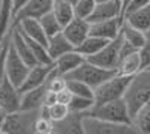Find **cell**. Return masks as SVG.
Returning a JSON list of instances; mask_svg holds the SVG:
<instances>
[{
  "label": "cell",
  "mask_w": 150,
  "mask_h": 134,
  "mask_svg": "<svg viewBox=\"0 0 150 134\" xmlns=\"http://www.w3.org/2000/svg\"><path fill=\"white\" fill-rule=\"evenodd\" d=\"M120 24H122V21H120L119 17L90 23L89 35L98 36V38H102V39H107V41L114 39L120 32Z\"/></svg>",
  "instance_id": "7c38bea8"
},
{
  "label": "cell",
  "mask_w": 150,
  "mask_h": 134,
  "mask_svg": "<svg viewBox=\"0 0 150 134\" xmlns=\"http://www.w3.org/2000/svg\"><path fill=\"white\" fill-rule=\"evenodd\" d=\"M29 2V0H12V5H14V17H15V14H17V12L24 6V5H26Z\"/></svg>",
  "instance_id": "74e56055"
},
{
  "label": "cell",
  "mask_w": 150,
  "mask_h": 134,
  "mask_svg": "<svg viewBox=\"0 0 150 134\" xmlns=\"http://www.w3.org/2000/svg\"><path fill=\"white\" fill-rule=\"evenodd\" d=\"M53 69H54V63H36V65L30 66L26 74V78L23 80L21 86L18 88L20 92H26L29 89L45 84L47 78L53 72Z\"/></svg>",
  "instance_id": "9c48e42d"
},
{
  "label": "cell",
  "mask_w": 150,
  "mask_h": 134,
  "mask_svg": "<svg viewBox=\"0 0 150 134\" xmlns=\"http://www.w3.org/2000/svg\"><path fill=\"white\" fill-rule=\"evenodd\" d=\"M29 68L30 66L17 54V51L14 50V47L11 45L9 38H8V47H6V53H5V74H6V78L12 84H15L17 88H20L23 80L26 78Z\"/></svg>",
  "instance_id": "52a82bcc"
},
{
  "label": "cell",
  "mask_w": 150,
  "mask_h": 134,
  "mask_svg": "<svg viewBox=\"0 0 150 134\" xmlns=\"http://www.w3.org/2000/svg\"><path fill=\"white\" fill-rule=\"evenodd\" d=\"M20 103H21V92L20 89L12 84L6 77L0 83V107L6 113L20 110Z\"/></svg>",
  "instance_id": "30bf717a"
},
{
  "label": "cell",
  "mask_w": 150,
  "mask_h": 134,
  "mask_svg": "<svg viewBox=\"0 0 150 134\" xmlns=\"http://www.w3.org/2000/svg\"><path fill=\"white\" fill-rule=\"evenodd\" d=\"M74 48L75 47L66 39V36L62 32L50 36L48 42H47V51H48V54H50V57H51L53 62L57 57H60L62 54H65L68 51H72Z\"/></svg>",
  "instance_id": "e0dca14e"
},
{
  "label": "cell",
  "mask_w": 150,
  "mask_h": 134,
  "mask_svg": "<svg viewBox=\"0 0 150 134\" xmlns=\"http://www.w3.org/2000/svg\"><path fill=\"white\" fill-rule=\"evenodd\" d=\"M38 20H39L41 27L44 29V32H45V35L48 36V38L53 36V35H56V33H59V32H62V29H63L51 11L47 12V14H44L41 18H38Z\"/></svg>",
  "instance_id": "4316f807"
},
{
  "label": "cell",
  "mask_w": 150,
  "mask_h": 134,
  "mask_svg": "<svg viewBox=\"0 0 150 134\" xmlns=\"http://www.w3.org/2000/svg\"><path fill=\"white\" fill-rule=\"evenodd\" d=\"M12 26H14L12 0H0V42L9 35Z\"/></svg>",
  "instance_id": "44dd1931"
},
{
  "label": "cell",
  "mask_w": 150,
  "mask_h": 134,
  "mask_svg": "<svg viewBox=\"0 0 150 134\" xmlns=\"http://www.w3.org/2000/svg\"><path fill=\"white\" fill-rule=\"evenodd\" d=\"M39 116V110H15L6 115L0 128V134H33L35 120Z\"/></svg>",
  "instance_id": "7a4b0ae2"
},
{
  "label": "cell",
  "mask_w": 150,
  "mask_h": 134,
  "mask_svg": "<svg viewBox=\"0 0 150 134\" xmlns=\"http://www.w3.org/2000/svg\"><path fill=\"white\" fill-rule=\"evenodd\" d=\"M147 69H150V68H147Z\"/></svg>",
  "instance_id": "f6af8a7d"
},
{
  "label": "cell",
  "mask_w": 150,
  "mask_h": 134,
  "mask_svg": "<svg viewBox=\"0 0 150 134\" xmlns=\"http://www.w3.org/2000/svg\"><path fill=\"white\" fill-rule=\"evenodd\" d=\"M8 38H9V35L5 38L3 48H2V51H0V83H2L3 78L6 77V74H5V53H6V47H8Z\"/></svg>",
  "instance_id": "8d00e7d4"
},
{
  "label": "cell",
  "mask_w": 150,
  "mask_h": 134,
  "mask_svg": "<svg viewBox=\"0 0 150 134\" xmlns=\"http://www.w3.org/2000/svg\"><path fill=\"white\" fill-rule=\"evenodd\" d=\"M146 41H149V42H150V29L146 32Z\"/></svg>",
  "instance_id": "ab89813d"
},
{
  "label": "cell",
  "mask_w": 150,
  "mask_h": 134,
  "mask_svg": "<svg viewBox=\"0 0 150 134\" xmlns=\"http://www.w3.org/2000/svg\"><path fill=\"white\" fill-rule=\"evenodd\" d=\"M95 6H96L95 0H77L74 3V14L75 17L87 20L89 15L92 14V11L95 9Z\"/></svg>",
  "instance_id": "4dcf8cb0"
},
{
  "label": "cell",
  "mask_w": 150,
  "mask_h": 134,
  "mask_svg": "<svg viewBox=\"0 0 150 134\" xmlns=\"http://www.w3.org/2000/svg\"><path fill=\"white\" fill-rule=\"evenodd\" d=\"M114 2H116V3L119 5V8H120V0H114Z\"/></svg>",
  "instance_id": "ee69618b"
},
{
  "label": "cell",
  "mask_w": 150,
  "mask_h": 134,
  "mask_svg": "<svg viewBox=\"0 0 150 134\" xmlns=\"http://www.w3.org/2000/svg\"><path fill=\"white\" fill-rule=\"evenodd\" d=\"M14 26L17 29H20V32L24 33L27 38L47 45L48 36L45 35L44 29L41 27V23H39V20H38V18H30V17L29 18H21V20H18L14 24Z\"/></svg>",
  "instance_id": "5bb4252c"
},
{
  "label": "cell",
  "mask_w": 150,
  "mask_h": 134,
  "mask_svg": "<svg viewBox=\"0 0 150 134\" xmlns=\"http://www.w3.org/2000/svg\"><path fill=\"white\" fill-rule=\"evenodd\" d=\"M138 71H141L138 50L134 51V53H129L126 56H123V57H120L119 63L116 66V74L125 76V77H132Z\"/></svg>",
  "instance_id": "7402d4cb"
},
{
  "label": "cell",
  "mask_w": 150,
  "mask_h": 134,
  "mask_svg": "<svg viewBox=\"0 0 150 134\" xmlns=\"http://www.w3.org/2000/svg\"><path fill=\"white\" fill-rule=\"evenodd\" d=\"M120 45H122V35L119 32V35L114 39H110L96 54L87 57V60L101 68L116 69L119 60H120Z\"/></svg>",
  "instance_id": "ba28073f"
},
{
  "label": "cell",
  "mask_w": 150,
  "mask_h": 134,
  "mask_svg": "<svg viewBox=\"0 0 150 134\" xmlns=\"http://www.w3.org/2000/svg\"><path fill=\"white\" fill-rule=\"evenodd\" d=\"M3 41H5V39H3ZM3 41L0 42V51H2V48H3Z\"/></svg>",
  "instance_id": "b9f144b4"
},
{
  "label": "cell",
  "mask_w": 150,
  "mask_h": 134,
  "mask_svg": "<svg viewBox=\"0 0 150 134\" xmlns=\"http://www.w3.org/2000/svg\"><path fill=\"white\" fill-rule=\"evenodd\" d=\"M122 98L128 107L131 118L140 107L150 103V69H141L129 78Z\"/></svg>",
  "instance_id": "6da1fadb"
},
{
  "label": "cell",
  "mask_w": 150,
  "mask_h": 134,
  "mask_svg": "<svg viewBox=\"0 0 150 134\" xmlns=\"http://www.w3.org/2000/svg\"><path fill=\"white\" fill-rule=\"evenodd\" d=\"M129 78L131 77L114 74L108 80H105L104 83H101L98 88L93 89L95 104H102V103H107V101L122 98L123 93H125V89H126L128 83H129Z\"/></svg>",
  "instance_id": "8992f818"
},
{
  "label": "cell",
  "mask_w": 150,
  "mask_h": 134,
  "mask_svg": "<svg viewBox=\"0 0 150 134\" xmlns=\"http://www.w3.org/2000/svg\"><path fill=\"white\" fill-rule=\"evenodd\" d=\"M96 3H101V2H107V0H95Z\"/></svg>",
  "instance_id": "7bdbcfd3"
},
{
  "label": "cell",
  "mask_w": 150,
  "mask_h": 134,
  "mask_svg": "<svg viewBox=\"0 0 150 134\" xmlns=\"http://www.w3.org/2000/svg\"><path fill=\"white\" fill-rule=\"evenodd\" d=\"M86 115L99 118L104 120H110V122H117V124H131V115L126 104H125L123 98L107 101L102 104H93Z\"/></svg>",
  "instance_id": "3957f363"
},
{
  "label": "cell",
  "mask_w": 150,
  "mask_h": 134,
  "mask_svg": "<svg viewBox=\"0 0 150 134\" xmlns=\"http://www.w3.org/2000/svg\"><path fill=\"white\" fill-rule=\"evenodd\" d=\"M6 112L3 110L2 107H0V128H2V125H3V122H5V118H6Z\"/></svg>",
  "instance_id": "f35d334b"
},
{
  "label": "cell",
  "mask_w": 150,
  "mask_h": 134,
  "mask_svg": "<svg viewBox=\"0 0 150 134\" xmlns=\"http://www.w3.org/2000/svg\"><path fill=\"white\" fill-rule=\"evenodd\" d=\"M131 124L140 134H150V103L144 104L131 118Z\"/></svg>",
  "instance_id": "603a6c76"
},
{
  "label": "cell",
  "mask_w": 150,
  "mask_h": 134,
  "mask_svg": "<svg viewBox=\"0 0 150 134\" xmlns=\"http://www.w3.org/2000/svg\"><path fill=\"white\" fill-rule=\"evenodd\" d=\"M83 116L84 113L69 112L66 118L54 122V134H84Z\"/></svg>",
  "instance_id": "2e32d148"
},
{
  "label": "cell",
  "mask_w": 150,
  "mask_h": 134,
  "mask_svg": "<svg viewBox=\"0 0 150 134\" xmlns=\"http://www.w3.org/2000/svg\"><path fill=\"white\" fill-rule=\"evenodd\" d=\"M120 35H122L123 41H126L128 44L135 47L137 50L146 42V33L135 29L134 26H131L126 21H122V24H120Z\"/></svg>",
  "instance_id": "cb8c5ba5"
},
{
  "label": "cell",
  "mask_w": 150,
  "mask_h": 134,
  "mask_svg": "<svg viewBox=\"0 0 150 134\" xmlns=\"http://www.w3.org/2000/svg\"><path fill=\"white\" fill-rule=\"evenodd\" d=\"M65 2H69V3H72V5H74L75 2H77V0H65Z\"/></svg>",
  "instance_id": "60d3db41"
},
{
  "label": "cell",
  "mask_w": 150,
  "mask_h": 134,
  "mask_svg": "<svg viewBox=\"0 0 150 134\" xmlns=\"http://www.w3.org/2000/svg\"><path fill=\"white\" fill-rule=\"evenodd\" d=\"M149 3H150V0H131L129 5L126 6V9H125V12H123V18H125L126 14H129V12L138 9V8H143V6H146ZM123 18H122V21H123Z\"/></svg>",
  "instance_id": "d590c367"
},
{
  "label": "cell",
  "mask_w": 150,
  "mask_h": 134,
  "mask_svg": "<svg viewBox=\"0 0 150 134\" xmlns=\"http://www.w3.org/2000/svg\"><path fill=\"white\" fill-rule=\"evenodd\" d=\"M116 74V69H107V68H101L89 60L84 62L75 68L72 72H69L68 76H65V78H74V80H80L84 81L86 84H89L90 88H98L101 83H104L105 80H108L110 77H112Z\"/></svg>",
  "instance_id": "277c9868"
},
{
  "label": "cell",
  "mask_w": 150,
  "mask_h": 134,
  "mask_svg": "<svg viewBox=\"0 0 150 134\" xmlns=\"http://www.w3.org/2000/svg\"><path fill=\"white\" fill-rule=\"evenodd\" d=\"M45 91H47V84L21 92L20 108H23V110H39V107L42 105V101H44Z\"/></svg>",
  "instance_id": "ac0fdd59"
},
{
  "label": "cell",
  "mask_w": 150,
  "mask_h": 134,
  "mask_svg": "<svg viewBox=\"0 0 150 134\" xmlns=\"http://www.w3.org/2000/svg\"><path fill=\"white\" fill-rule=\"evenodd\" d=\"M51 12L54 14V17L59 20V23L62 24V27H65L66 24L75 17L74 14V5L65 0H54Z\"/></svg>",
  "instance_id": "484cf974"
},
{
  "label": "cell",
  "mask_w": 150,
  "mask_h": 134,
  "mask_svg": "<svg viewBox=\"0 0 150 134\" xmlns=\"http://www.w3.org/2000/svg\"><path fill=\"white\" fill-rule=\"evenodd\" d=\"M107 42H108L107 39H102V38H98V36L89 35L80 45L75 47V50H77L80 54H83V56L87 59V57H90V56L96 54Z\"/></svg>",
  "instance_id": "d4e9b609"
},
{
  "label": "cell",
  "mask_w": 150,
  "mask_h": 134,
  "mask_svg": "<svg viewBox=\"0 0 150 134\" xmlns=\"http://www.w3.org/2000/svg\"><path fill=\"white\" fill-rule=\"evenodd\" d=\"M95 100L93 98H86V96H78L74 95L72 101L69 103V110L71 112H77V113H87L93 107Z\"/></svg>",
  "instance_id": "f546056e"
},
{
  "label": "cell",
  "mask_w": 150,
  "mask_h": 134,
  "mask_svg": "<svg viewBox=\"0 0 150 134\" xmlns=\"http://www.w3.org/2000/svg\"><path fill=\"white\" fill-rule=\"evenodd\" d=\"M18 30H20V29H18ZM23 35H24V33H23ZM24 38H26V41L29 42L30 50H32L35 59L38 60V63H53L51 57H50V54H48V51H47V45H44V44L38 42V41H33V39L27 38L26 35H24Z\"/></svg>",
  "instance_id": "83f0119b"
},
{
  "label": "cell",
  "mask_w": 150,
  "mask_h": 134,
  "mask_svg": "<svg viewBox=\"0 0 150 134\" xmlns=\"http://www.w3.org/2000/svg\"><path fill=\"white\" fill-rule=\"evenodd\" d=\"M123 21L129 23L131 26H134L135 29H138L141 32H147L150 29V3L143 6V8H138L129 14L125 15Z\"/></svg>",
  "instance_id": "ffe728a7"
},
{
  "label": "cell",
  "mask_w": 150,
  "mask_h": 134,
  "mask_svg": "<svg viewBox=\"0 0 150 134\" xmlns=\"http://www.w3.org/2000/svg\"><path fill=\"white\" fill-rule=\"evenodd\" d=\"M84 134H137L132 124H117L99 118L86 115L83 116Z\"/></svg>",
  "instance_id": "5b68a950"
},
{
  "label": "cell",
  "mask_w": 150,
  "mask_h": 134,
  "mask_svg": "<svg viewBox=\"0 0 150 134\" xmlns=\"http://www.w3.org/2000/svg\"><path fill=\"white\" fill-rule=\"evenodd\" d=\"M120 15V8L114 0H107V2H101L96 3L95 9L92 11V14L89 15L87 21L89 23H95V21H102V20H108V18H114Z\"/></svg>",
  "instance_id": "d6986e66"
},
{
  "label": "cell",
  "mask_w": 150,
  "mask_h": 134,
  "mask_svg": "<svg viewBox=\"0 0 150 134\" xmlns=\"http://www.w3.org/2000/svg\"><path fill=\"white\" fill-rule=\"evenodd\" d=\"M89 30H90V23L89 21L84 20V18H80V17H74L66 26L62 29V33L66 36V39L74 47H77L89 36Z\"/></svg>",
  "instance_id": "8fae6325"
},
{
  "label": "cell",
  "mask_w": 150,
  "mask_h": 134,
  "mask_svg": "<svg viewBox=\"0 0 150 134\" xmlns=\"http://www.w3.org/2000/svg\"><path fill=\"white\" fill-rule=\"evenodd\" d=\"M54 0H29L14 17V24L21 18H41L44 14L51 11Z\"/></svg>",
  "instance_id": "4fadbf2b"
},
{
  "label": "cell",
  "mask_w": 150,
  "mask_h": 134,
  "mask_svg": "<svg viewBox=\"0 0 150 134\" xmlns=\"http://www.w3.org/2000/svg\"><path fill=\"white\" fill-rule=\"evenodd\" d=\"M33 134H54V122L50 118L38 116L35 120Z\"/></svg>",
  "instance_id": "d6a6232c"
},
{
  "label": "cell",
  "mask_w": 150,
  "mask_h": 134,
  "mask_svg": "<svg viewBox=\"0 0 150 134\" xmlns=\"http://www.w3.org/2000/svg\"><path fill=\"white\" fill-rule=\"evenodd\" d=\"M138 56H140L141 69L150 68V42H149V41H146V42L138 48Z\"/></svg>",
  "instance_id": "836d02e7"
},
{
  "label": "cell",
  "mask_w": 150,
  "mask_h": 134,
  "mask_svg": "<svg viewBox=\"0 0 150 134\" xmlns=\"http://www.w3.org/2000/svg\"><path fill=\"white\" fill-rule=\"evenodd\" d=\"M56 96H57V103H62V104L69 105V103H71L72 98H74V93H72L68 88H65V89H62L60 92H57Z\"/></svg>",
  "instance_id": "e575fe53"
},
{
  "label": "cell",
  "mask_w": 150,
  "mask_h": 134,
  "mask_svg": "<svg viewBox=\"0 0 150 134\" xmlns=\"http://www.w3.org/2000/svg\"><path fill=\"white\" fill-rule=\"evenodd\" d=\"M86 60V57L83 54H80L77 50H74L72 51H68L65 54H62L60 57H57L54 60V71L57 72V74L60 76H68L69 72H72L75 68H78L83 62Z\"/></svg>",
  "instance_id": "9a60e30c"
},
{
  "label": "cell",
  "mask_w": 150,
  "mask_h": 134,
  "mask_svg": "<svg viewBox=\"0 0 150 134\" xmlns=\"http://www.w3.org/2000/svg\"><path fill=\"white\" fill-rule=\"evenodd\" d=\"M66 88L78 96H86V98H93V88H90L89 84H86L84 81L74 80V78H66Z\"/></svg>",
  "instance_id": "f1b7e54d"
},
{
  "label": "cell",
  "mask_w": 150,
  "mask_h": 134,
  "mask_svg": "<svg viewBox=\"0 0 150 134\" xmlns=\"http://www.w3.org/2000/svg\"><path fill=\"white\" fill-rule=\"evenodd\" d=\"M69 107L66 104H62V103H54L51 105H47V113H48V118L53 120V122H59L63 118L68 116L69 113Z\"/></svg>",
  "instance_id": "1f68e13d"
}]
</instances>
